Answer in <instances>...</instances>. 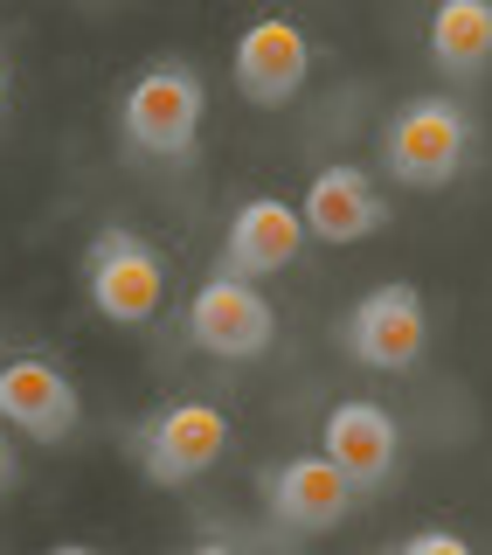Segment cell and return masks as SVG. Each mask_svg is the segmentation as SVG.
<instances>
[{
	"mask_svg": "<svg viewBox=\"0 0 492 555\" xmlns=\"http://www.w3.org/2000/svg\"><path fill=\"white\" fill-rule=\"evenodd\" d=\"M479 153V112L451 91H416L402 98L375 132V167L389 173L396 188H416V195H437L471 167Z\"/></svg>",
	"mask_w": 492,
	"mask_h": 555,
	"instance_id": "6da1fadb",
	"label": "cell"
},
{
	"mask_svg": "<svg viewBox=\"0 0 492 555\" xmlns=\"http://www.w3.org/2000/svg\"><path fill=\"white\" fill-rule=\"evenodd\" d=\"M202 126H208V83L187 56H153L118 91V139L153 167L195 160Z\"/></svg>",
	"mask_w": 492,
	"mask_h": 555,
	"instance_id": "7a4b0ae2",
	"label": "cell"
},
{
	"mask_svg": "<svg viewBox=\"0 0 492 555\" xmlns=\"http://www.w3.org/2000/svg\"><path fill=\"white\" fill-rule=\"evenodd\" d=\"M236 444V424L222 403L208 396H173V403H153L139 424L126 430V451L139 465V479L173 493V486H195L202 473H216Z\"/></svg>",
	"mask_w": 492,
	"mask_h": 555,
	"instance_id": "3957f363",
	"label": "cell"
},
{
	"mask_svg": "<svg viewBox=\"0 0 492 555\" xmlns=\"http://www.w3.org/2000/svg\"><path fill=\"white\" fill-rule=\"evenodd\" d=\"M167 250L153 236L126 230V222H104L83 243V299H91L98 320L112 326H153L167 312Z\"/></svg>",
	"mask_w": 492,
	"mask_h": 555,
	"instance_id": "277c9868",
	"label": "cell"
},
{
	"mask_svg": "<svg viewBox=\"0 0 492 555\" xmlns=\"http://www.w3.org/2000/svg\"><path fill=\"white\" fill-rule=\"evenodd\" d=\"M430 347V299L410 285V278H389V285H367L354 306L340 312V354L354 369L375 375H402L416 369Z\"/></svg>",
	"mask_w": 492,
	"mask_h": 555,
	"instance_id": "5b68a950",
	"label": "cell"
},
{
	"mask_svg": "<svg viewBox=\"0 0 492 555\" xmlns=\"http://www.w3.org/2000/svg\"><path fill=\"white\" fill-rule=\"evenodd\" d=\"M181 334L208 361H263L277 347V306L250 278H216L208 271L181 306Z\"/></svg>",
	"mask_w": 492,
	"mask_h": 555,
	"instance_id": "8992f818",
	"label": "cell"
},
{
	"mask_svg": "<svg viewBox=\"0 0 492 555\" xmlns=\"http://www.w3.org/2000/svg\"><path fill=\"white\" fill-rule=\"evenodd\" d=\"M0 430H22L28 444H49L63 451L69 438L83 430V389L69 382L63 361L35 354H0Z\"/></svg>",
	"mask_w": 492,
	"mask_h": 555,
	"instance_id": "52a82bcc",
	"label": "cell"
},
{
	"mask_svg": "<svg viewBox=\"0 0 492 555\" xmlns=\"http://www.w3.org/2000/svg\"><path fill=\"white\" fill-rule=\"evenodd\" d=\"M320 459L340 465V479L354 493H389L402 479V424L375 396H340L320 416Z\"/></svg>",
	"mask_w": 492,
	"mask_h": 555,
	"instance_id": "ba28073f",
	"label": "cell"
},
{
	"mask_svg": "<svg viewBox=\"0 0 492 555\" xmlns=\"http://www.w3.org/2000/svg\"><path fill=\"white\" fill-rule=\"evenodd\" d=\"M257 500L263 514L285 534H333L347 514L361 507V493L340 479V465L320 459V451H292V459H271L257 473Z\"/></svg>",
	"mask_w": 492,
	"mask_h": 555,
	"instance_id": "9c48e42d",
	"label": "cell"
},
{
	"mask_svg": "<svg viewBox=\"0 0 492 555\" xmlns=\"http://www.w3.org/2000/svg\"><path fill=\"white\" fill-rule=\"evenodd\" d=\"M298 222H306V243H333V250L367 243V236L389 230V188L354 160H333V167H320L306 181Z\"/></svg>",
	"mask_w": 492,
	"mask_h": 555,
	"instance_id": "30bf717a",
	"label": "cell"
},
{
	"mask_svg": "<svg viewBox=\"0 0 492 555\" xmlns=\"http://www.w3.org/2000/svg\"><path fill=\"white\" fill-rule=\"evenodd\" d=\"M230 69H236L243 98L263 104V112H277V104H292L312 77V35L298 28L292 14H257V22L236 35Z\"/></svg>",
	"mask_w": 492,
	"mask_h": 555,
	"instance_id": "8fae6325",
	"label": "cell"
},
{
	"mask_svg": "<svg viewBox=\"0 0 492 555\" xmlns=\"http://www.w3.org/2000/svg\"><path fill=\"white\" fill-rule=\"evenodd\" d=\"M298 250H306V222H298V202L285 195H250L230 216V230H222V250H216V278H277L285 264H298Z\"/></svg>",
	"mask_w": 492,
	"mask_h": 555,
	"instance_id": "7c38bea8",
	"label": "cell"
},
{
	"mask_svg": "<svg viewBox=\"0 0 492 555\" xmlns=\"http://www.w3.org/2000/svg\"><path fill=\"white\" fill-rule=\"evenodd\" d=\"M424 49L444 83H479L492 69V0H437Z\"/></svg>",
	"mask_w": 492,
	"mask_h": 555,
	"instance_id": "4fadbf2b",
	"label": "cell"
},
{
	"mask_svg": "<svg viewBox=\"0 0 492 555\" xmlns=\"http://www.w3.org/2000/svg\"><path fill=\"white\" fill-rule=\"evenodd\" d=\"M381 555H479V548L451 528H416V534H402V542H389Z\"/></svg>",
	"mask_w": 492,
	"mask_h": 555,
	"instance_id": "5bb4252c",
	"label": "cell"
},
{
	"mask_svg": "<svg viewBox=\"0 0 492 555\" xmlns=\"http://www.w3.org/2000/svg\"><path fill=\"white\" fill-rule=\"evenodd\" d=\"M14 486H22V459H14L8 430H0V493H14Z\"/></svg>",
	"mask_w": 492,
	"mask_h": 555,
	"instance_id": "9a60e30c",
	"label": "cell"
},
{
	"mask_svg": "<svg viewBox=\"0 0 492 555\" xmlns=\"http://www.w3.org/2000/svg\"><path fill=\"white\" fill-rule=\"evenodd\" d=\"M181 555H250L243 542H230V534H202L195 548H181Z\"/></svg>",
	"mask_w": 492,
	"mask_h": 555,
	"instance_id": "2e32d148",
	"label": "cell"
},
{
	"mask_svg": "<svg viewBox=\"0 0 492 555\" xmlns=\"http://www.w3.org/2000/svg\"><path fill=\"white\" fill-rule=\"evenodd\" d=\"M8 98H14V56H8V42H0V112H8Z\"/></svg>",
	"mask_w": 492,
	"mask_h": 555,
	"instance_id": "e0dca14e",
	"label": "cell"
},
{
	"mask_svg": "<svg viewBox=\"0 0 492 555\" xmlns=\"http://www.w3.org/2000/svg\"><path fill=\"white\" fill-rule=\"evenodd\" d=\"M42 555H104V548H91V542H56V548H42Z\"/></svg>",
	"mask_w": 492,
	"mask_h": 555,
	"instance_id": "ac0fdd59",
	"label": "cell"
}]
</instances>
